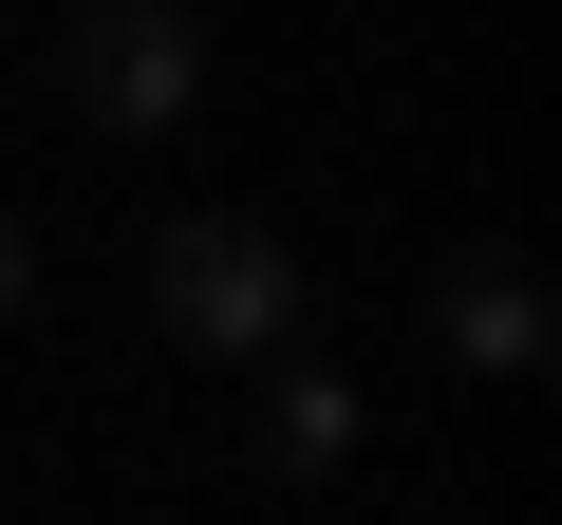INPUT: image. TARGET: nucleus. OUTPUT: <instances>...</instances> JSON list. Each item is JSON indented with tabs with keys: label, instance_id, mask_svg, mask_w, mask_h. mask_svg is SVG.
I'll list each match as a JSON object with an SVG mask.
<instances>
[{
	"label": "nucleus",
	"instance_id": "obj_4",
	"mask_svg": "<svg viewBox=\"0 0 562 525\" xmlns=\"http://www.w3.org/2000/svg\"><path fill=\"white\" fill-rule=\"evenodd\" d=\"M338 450H357V376H319V357H281V376H262V469H281V488H319Z\"/></svg>",
	"mask_w": 562,
	"mask_h": 525
},
{
	"label": "nucleus",
	"instance_id": "obj_2",
	"mask_svg": "<svg viewBox=\"0 0 562 525\" xmlns=\"http://www.w3.org/2000/svg\"><path fill=\"white\" fill-rule=\"evenodd\" d=\"M57 76H76V113H94V132H169V113L206 94V38H188V0H76Z\"/></svg>",
	"mask_w": 562,
	"mask_h": 525
},
{
	"label": "nucleus",
	"instance_id": "obj_5",
	"mask_svg": "<svg viewBox=\"0 0 562 525\" xmlns=\"http://www.w3.org/2000/svg\"><path fill=\"white\" fill-rule=\"evenodd\" d=\"M20 282H38V244H20V225H0V301H20Z\"/></svg>",
	"mask_w": 562,
	"mask_h": 525
},
{
	"label": "nucleus",
	"instance_id": "obj_1",
	"mask_svg": "<svg viewBox=\"0 0 562 525\" xmlns=\"http://www.w3.org/2000/svg\"><path fill=\"white\" fill-rule=\"evenodd\" d=\"M150 320H169L188 357H281V338H301V244H262V225H225V206L150 225Z\"/></svg>",
	"mask_w": 562,
	"mask_h": 525
},
{
	"label": "nucleus",
	"instance_id": "obj_3",
	"mask_svg": "<svg viewBox=\"0 0 562 525\" xmlns=\"http://www.w3.org/2000/svg\"><path fill=\"white\" fill-rule=\"evenodd\" d=\"M431 338H450L469 376H506V394H525V376L562 357V320H543V262H506V244H469L450 282H431Z\"/></svg>",
	"mask_w": 562,
	"mask_h": 525
}]
</instances>
